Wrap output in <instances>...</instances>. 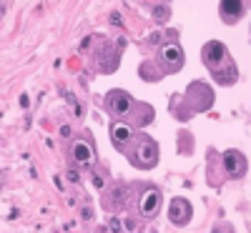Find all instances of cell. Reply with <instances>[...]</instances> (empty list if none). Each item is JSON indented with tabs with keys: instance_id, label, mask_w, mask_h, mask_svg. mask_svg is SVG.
<instances>
[{
	"instance_id": "obj_7",
	"label": "cell",
	"mask_w": 251,
	"mask_h": 233,
	"mask_svg": "<svg viewBox=\"0 0 251 233\" xmlns=\"http://www.w3.org/2000/svg\"><path fill=\"white\" fill-rule=\"evenodd\" d=\"M216 161L221 163L224 178L228 176V178L236 181V178H244V176L249 173V158H246L241 151H224Z\"/></svg>"
},
{
	"instance_id": "obj_12",
	"label": "cell",
	"mask_w": 251,
	"mask_h": 233,
	"mask_svg": "<svg viewBox=\"0 0 251 233\" xmlns=\"http://www.w3.org/2000/svg\"><path fill=\"white\" fill-rule=\"evenodd\" d=\"M246 13V5L241 3V0H224V3L219 5V15L226 25H236L239 20L244 18Z\"/></svg>"
},
{
	"instance_id": "obj_4",
	"label": "cell",
	"mask_w": 251,
	"mask_h": 233,
	"mask_svg": "<svg viewBox=\"0 0 251 233\" xmlns=\"http://www.w3.org/2000/svg\"><path fill=\"white\" fill-rule=\"evenodd\" d=\"M181 100L194 113H206V111H211V105H214V91H211V86H206L203 80H194L191 86L186 88V95Z\"/></svg>"
},
{
	"instance_id": "obj_13",
	"label": "cell",
	"mask_w": 251,
	"mask_h": 233,
	"mask_svg": "<svg viewBox=\"0 0 251 233\" xmlns=\"http://www.w3.org/2000/svg\"><path fill=\"white\" fill-rule=\"evenodd\" d=\"M153 120V105H146V103H136V108L128 118V123L133 128H143V125H149Z\"/></svg>"
},
{
	"instance_id": "obj_8",
	"label": "cell",
	"mask_w": 251,
	"mask_h": 233,
	"mask_svg": "<svg viewBox=\"0 0 251 233\" xmlns=\"http://www.w3.org/2000/svg\"><path fill=\"white\" fill-rule=\"evenodd\" d=\"M96 145H93V140H91V136H83V138H75L73 143H71V161H73V165H78V168H93L96 165Z\"/></svg>"
},
{
	"instance_id": "obj_3",
	"label": "cell",
	"mask_w": 251,
	"mask_h": 233,
	"mask_svg": "<svg viewBox=\"0 0 251 233\" xmlns=\"http://www.w3.org/2000/svg\"><path fill=\"white\" fill-rule=\"evenodd\" d=\"M126 156H128V163L133 168H138V171H151V168H156V163H158V143L151 136L138 133L133 148Z\"/></svg>"
},
{
	"instance_id": "obj_11",
	"label": "cell",
	"mask_w": 251,
	"mask_h": 233,
	"mask_svg": "<svg viewBox=\"0 0 251 233\" xmlns=\"http://www.w3.org/2000/svg\"><path fill=\"white\" fill-rule=\"evenodd\" d=\"M194 218V206L188 198H171L169 203V221L174 226H186Z\"/></svg>"
},
{
	"instance_id": "obj_6",
	"label": "cell",
	"mask_w": 251,
	"mask_h": 233,
	"mask_svg": "<svg viewBox=\"0 0 251 233\" xmlns=\"http://www.w3.org/2000/svg\"><path fill=\"white\" fill-rule=\"evenodd\" d=\"M136 136H138V131L128 120H113L111 123V143L118 153H123V156L128 153L136 143Z\"/></svg>"
},
{
	"instance_id": "obj_15",
	"label": "cell",
	"mask_w": 251,
	"mask_h": 233,
	"mask_svg": "<svg viewBox=\"0 0 251 233\" xmlns=\"http://www.w3.org/2000/svg\"><path fill=\"white\" fill-rule=\"evenodd\" d=\"M169 13H171V8H169V5H158V8H153V18H156V23H166V20H169Z\"/></svg>"
},
{
	"instance_id": "obj_14",
	"label": "cell",
	"mask_w": 251,
	"mask_h": 233,
	"mask_svg": "<svg viewBox=\"0 0 251 233\" xmlns=\"http://www.w3.org/2000/svg\"><path fill=\"white\" fill-rule=\"evenodd\" d=\"M138 73H141V78H143V80H149V83H156V80H161V78H163V73L158 70V66H156L153 60H146V63H141Z\"/></svg>"
},
{
	"instance_id": "obj_9",
	"label": "cell",
	"mask_w": 251,
	"mask_h": 233,
	"mask_svg": "<svg viewBox=\"0 0 251 233\" xmlns=\"http://www.w3.org/2000/svg\"><path fill=\"white\" fill-rule=\"evenodd\" d=\"M161 206H163V193L156 186L141 188V193H138V213H141V218H146V221L156 218Z\"/></svg>"
},
{
	"instance_id": "obj_2",
	"label": "cell",
	"mask_w": 251,
	"mask_h": 233,
	"mask_svg": "<svg viewBox=\"0 0 251 233\" xmlns=\"http://www.w3.org/2000/svg\"><path fill=\"white\" fill-rule=\"evenodd\" d=\"M201 60L219 86H234L239 80V68H236L231 53H228V48L221 40H208L201 48Z\"/></svg>"
},
{
	"instance_id": "obj_5",
	"label": "cell",
	"mask_w": 251,
	"mask_h": 233,
	"mask_svg": "<svg viewBox=\"0 0 251 233\" xmlns=\"http://www.w3.org/2000/svg\"><path fill=\"white\" fill-rule=\"evenodd\" d=\"M136 103L138 100L131 93H126L121 88H113V91L106 93V111L113 118H126V120H128L131 113H133V108H136Z\"/></svg>"
},
{
	"instance_id": "obj_1",
	"label": "cell",
	"mask_w": 251,
	"mask_h": 233,
	"mask_svg": "<svg viewBox=\"0 0 251 233\" xmlns=\"http://www.w3.org/2000/svg\"><path fill=\"white\" fill-rule=\"evenodd\" d=\"M146 48H156L153 63L163 75H174L183 68V48L178 43V33L176 30H166V33H153L146 40Z\"/></svg>"
},
{
	"instance_id": "obj_10",
	"label": "cell",
	"mask_w": 251,
	"mask_h": 233,
	"mask_svg": "<svg viewBox=\"0 0 251 233\" xmlns=\"http://www.w3.org/2000/svg\"><path fill=\"white\" fill-rule=\"evenodd\" d=\"M126 206H128V188L126 186L116 183V186H111L106 193H103V208L111 210V213H121Z\"/></svg>"
}]
</instances>
